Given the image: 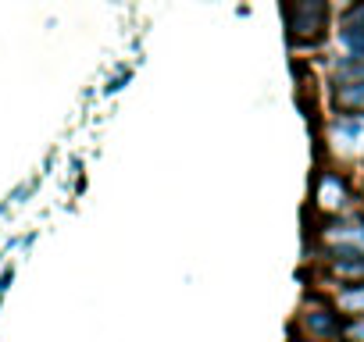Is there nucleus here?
Instances as JSON below:
<instances>
[{
	"label": "nucleus",
	"instance_id": "8",
	"mask_svg": "<svg viewBox=\"0 0 364 342\" xmlns=\"http://www.w3.org/2000/svg\"><path fill=\"white\" fill-rule=\"evenodd\" d=\"M364 79V54H346L336 65V82H360Z\"/></svg>",
	"mask_w": 364,
	"mask_h": 342
},
{
	"label": "nucleus",
	"instance_id": "5",
	"mask_svg": "<svg viewBox=\"0 0 364 342\" xmlns=\"http://www.w3.org/2000/svg\"><path fill=\"white\" fill-rule=\"evenodd\" d=\"M304 324L314 338H339L343 335V324H339V314H332L328 307H314L304 314Z\"/></svg>",
	"mask_w": 364,
	"mask_h": 342
},
{
	"label": "nucleus",
	"instance_id": "1",
	"mask_svg": "<svg viewBox=\"0 0 364 342\" xmlns=\"http://www.w3.org/2000/svg\"><path fill=\"white\" fill-rule=\"evenodd\" d=\"M286 33L293 47H314L325 40L332 8L328 0H286Z\"/></svg>",
	"mask_w": 364,
	"mask_h": 342
},
{
	"label": "nucleus",
	"instance_id": "10",
	"mask_svg": "<svg viewBox=\"0 0 364 342\" xmlns=\"http://www.w3.org/2000/svg\"><path fill=\"white\" fill-rule=\"evenodd\" d=\"M336 307L343 314H364V285H346L339 296H336Z\"/></svg>",
	"mask_w": 364,
	"mask_h": 342
},
{
	"label": "nucleus",
	"instance_id": "11",
	"mask_svg": "<svg viewBox=\"0 0 364 342\" xmlns=\"http://www.w3.org/2000/svg\"><path fill=\"white\" fill-rule=\"evenodd\" d=\"M346 338H353V342H364V321H353V324L346 328Z\"/></svg>",
	"mask_w": 364,
	"mask_h": 342
},
{
	"label": "nucleus",
	"instance_id": "3",
	"mask_svg": "<svg viewBox=\"0 0 364 342\" xmlns=\"http://www.w3.org/2000/svg\"><path fill=\"white\" fill-rule=\"evenodd\" d=\"M321 236L328 243V257L364 253V221H339V225H328Z\"/></svg>",
	"mask_w": 364,
	"mask_h": 342
},
{
	"label": "nucleus",
	"instance_id": "7",
	"mask_svg": "<svg viewBox=\"0 0 364 342\" xmlns=\"http://www.w3.org/2000/svg\"><path fill=\"white\" fill-rule=\"evenodd\" d=\"M332 275H336V278H346V282L364 278V253H353V257H332Z\"/></svg>",
	"mask_w": 364,
	"mask_h": 342
},
{
	"label": "nucleus",
	"instance_id": "2",
	"mask_svg": "<svg viewBox=\"0 0 364 342\" xmlns=\"http://www.w3.org/2000/svg\"><path fill=\"white\" fill-rule=\"evenodd\" d=\"M328 143L339 153H364V111L353 114H339L328 125Z\"/></svg>",
	"mask_w": 364,
	"mask_h": 342
},
{
	"label": "nucleus",
	"instance_id": "9",
	"mask_svg": "<svg viewBox=\"0 0 364 342\" xmlns=\"http://www.w3.org/2000/svg\"><path fill=\"white\" fill-rule=\"evenodd\" d=\"M339 43H343L346 54H364V22L339 26Z\"/></svg>",
	"mask_w": 364,
	"mask_h": 342
},
{
	"label": "nucleus",
	"instance_id": "6",
	"mask_svg": "<svg viewBox=\"0 0 364 342\" xmlns=\"http://www.w3.org/2000/svg\"><path fill=\"white\" fill-rule=\"evenodd\" d=\"M332 104L339 111H364V79L360 82H336Z\"/></svg>",
	"mask_w": 364,
	"mask_h": 342
},
{
	"label": "nucleus",
	"instance_id": "4",
	"mask_svg": "<svg viewBox=\"0 0 364 342\" xmlns=\"http://www.w3.org/2000/svg\"><path fill=\"white\" fill-rule=\"evenodd\" d=\"M314 200H318V207L328 211V214L343 211L346 200H350L346 182H343L339 175H332V171H321V175H318V186H314Z\"/></svg>",
	"mask_w": 364,
	"mask_h": 342
},
{
	"label": "nucleus",
	"instance_id": "12",
	"mask_svg": "<svg viewBox=\"0 0 364 342\" xmlns=\"http://www.w3.org/2000/svg\"><path fill=\"white\" fill-rule=\"evenodd\" d=\"M332 4H339V8H350V4H353V0H332Z\"/></svg>",
	"mask_w": 364,
	"mask_h": 342
}]
</instances>
